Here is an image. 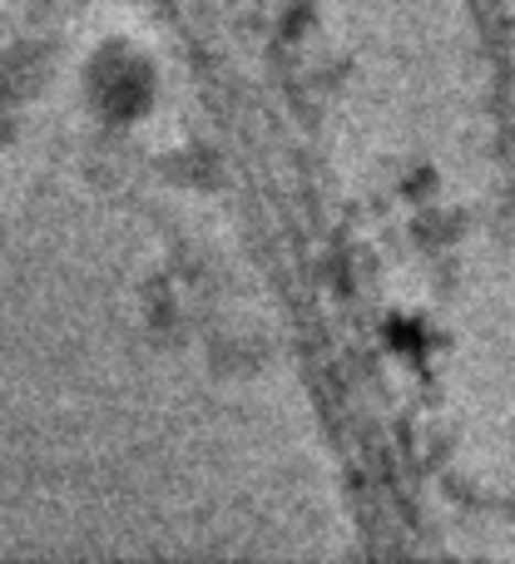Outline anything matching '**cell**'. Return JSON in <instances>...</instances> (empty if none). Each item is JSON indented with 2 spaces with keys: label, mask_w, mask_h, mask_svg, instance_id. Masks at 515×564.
Instances as JSON below:
<instances>
[{
  "label": "cell",
  "mask_w": 515,
  "mask_h": 564,
  "mask_svg": "<svg viewBox=\"0 0 515 564\" xmlns=\"http://www.w3.org/2000/svg\"><path fill=\"white\" fill-rule=\"evenodd\" d=\"M89 99H95V109L105 119L135 124L159 99V65L129 40H109L89 59Z\"/></svg>",
  "instance_id": "1"
}]
</instances>
